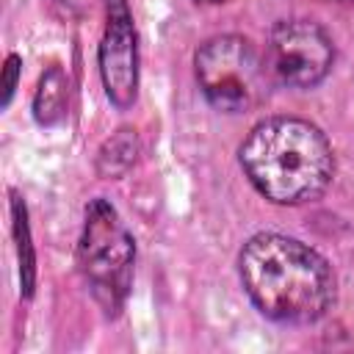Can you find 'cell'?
Listing matches in <instances>:
<instances>
[{"mask_svg":"<svg viewBox=\"0 0 354 354\" xmlns=\"http://www.w3.org/2000/svg\"><path fill=\"white\" fill-rule=\"evenodd\" d=\"M238 274L252 304L279 324H315L337 296L329 260L279 232L252 235L238 254Z\"/></svg>","mask_w":354,"mask_h":354,"instance_id":"cell-1","label":"cell"},{"mask_svg":"<svg viewBox=\"0 0 354 354\" xmlns=\"http://www.w3.org/2000/svg\"><path fill=\"white\" fill-rule=\"evenodd\" d=\"M238 160L260 196L274 205H304L318 199L335 174L326 136L296 116L257 122L238 149Z\"/></svg>","mask_w":354,"mask_h":354,"instance_id":"cell-2","label":"cell"},{"mask_svg":"<svg viewBox=\"0 0 354 354\" xmlns=\"http://www.w3.org/2000/svg\"><path fill=\"white\" fill-rule=\"evenodd\" d=\"M136 243L116 207L97 196L86 205V218L77 241V268L105 315L124 307L133 282Z\"/></svg>","mask_w":354,"mask_h":354,"instance_id":"cell-3","label":"cell"},{"mask_svg":"<svg viewBox=\"0 0 354 354\" xmlns=\"http://www.w3.org/2000/svg\"><path fill=\"white\" fill-rule=\"evenodd\" d=\"M194 72L205 100L221 113H243L268 94L266 58L249 39L235 33L207 39L194 55Z\"/></svg>","mask_w":354,"mask_h":354,"instance_id":"cell-4","label":"cell"},{"mask_svg":"<svg viewBox=\"0 0 354 354\" xmlns=\"http://www.w3.org/2000/svg\"><path fill=\"white\" fill-rule=\"evenodd\" d=\"M263 58L271 80L288 88H313L329 75L335 44L313 19H279L268 33Z\"/></svg>","mask_w":354,"mask_h":354,"instance_id":"cell-5","label":"cell"},{"mask_svg":"<svg viewBox=\"0 0 354 354\" xmlns=\"http://www.w3.org/2000/svg\"><path fill=\"white\" fill-rule=\"evenodd\" d=\"M102 88L116 108H130L138 94V39L127 0H105V28L97 47Z\"/></svg>","mask_w":354,"mask_h":354,"instance_id":"cell-6","label":"cell"},{"mask_svg":"<svg viewBox=\"0 0 354 354\" xmlns=\"http://www.w3.org/2000/svg\"><path fill=\"white\" fill-rule=\"evenodd\" d=\"M138 149H141V144H138L136 130H133V127H119V130H116L111 138H105L102 147L97 149V158H94L97 174L105 177V180H119V177H124V174L133 169V163H136V158H138Z\"/></svg>","mask_w":354,"mask_h":354,"instance_id":"cell-7","label":"cell"},{"mask_svg":"<svg viewBox=\"0 0 354 354\" xmlns=\"http://www.w3.org/2000/svg\"><path fill=\"white\" fill-rule=\"evenodd\" d=\"M66 113V75L61 66H50L36 86L33 94V119L44 127H53Z\"/></svg>","mask_w":354,"mask_h":354,"instance_id":"cell-8","label":"cell"},{"mask_svg":"<svg viewBox=\"0 0 354 354\" xmlns=\"http://www.w3.org/2000/svg\"><path fill=\"white\" fill-rule=\"evenodd\" d=\"M11 218H14V241H17V260H19V285H22V296L30 299L33 288H36V254L30 246V227H28V213H25V202L19 199V194H11Z\"/></svg>","mask_w":354,"mask_h":354,"instance_id":"cell-9","label":"cell"},{"mask_svg":"<svg viewBox=\"0 0 354 354\" xmlns=\"http://www.w3.org/2000/svg\"><path fill=\"white\" fill-rule=\"evenodd\" d=\"M19 72H22V58H19L17 53H8L6 66H3V108H8V102H11V97H14Z\"/></svg>","mask_w":354,"mask_h":354,"instance_id":"cell-10","label":"cell"},{"mask_svg":"<svg viewBox=\"0 0 354 354\" xmlns=\"http://www.w3.org/2000/svg\"><path fill=\"white\" fill-rule=\"evenodd\" d=\"M207 3H221V0H207Z\"/></svg>","mask_w":354,"mask_h":354,"instance_id":"cell-11","label":"cell"},{"mask_svg":"<svg viewBox=\"0 0 354 354\" xmlns=\"http://www.w3.org/2000/svg\"><path fill=\"white\" fill-rule=\"evenodd\" d=\"M340 3H354V0H340Z\"/></svg>","mask_w":354,"mask_h":354,"instance_id":"cell-12","label":"cell"}]
</instances>
